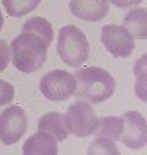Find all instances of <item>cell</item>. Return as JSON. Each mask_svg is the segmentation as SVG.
Segmentation results:
<instances>
[{
    "instance_id": "1",
    "label": "cell",
    "mask_w": 147,
    "mask_h": 155,
    "mask_svg": "<svg viewBox=\"0 0 147 155\" xmlns=\"http://www.w3.org/2000/svg\"><path fill=\"white\" fill-rule=\"evenodd\" d=\"M48 48L49 44L36 33L22 31V35L16 36L10 44L12 62L20 72H36L48 59Z\"/></svg>"
},
{
    "instance_id": "2",
    "label": "cell",
    "mask_w": 147,
    "mask_h": 155,
    "mask_svg": "<svg viewBox=\"0 0 147 155\" xmlns=\"http://www.w3.org/2000/svg\"><path fill=\"white\" fill-rule=\"evenodd\" d=\"M75 87L74 95L87 100L88 103H102L115 93L116 82L110 72L102 67H87L75 72Z\"/></svg>"
},
{
    "instance_id": "3",
    "label": "cell",
    "mask_w": 147,
    "mask_h": 155,
    "mask_svg": "<svg viewBox=\"0 0 147 155\" xmlns=\"http://www.w3.org/2000/svg\"><path fill=\"white\" fill-rule=\"evenodd\" d=\"M57 54L62 62L70 67H80L85 64L90 54V44L83 33L75 25H65L59 31Z\"/></svg>"
},
{
    "instance_id": "4",
    "label": "cell",
    "mask_w": 147,
    "mask_h": 155,
    "mask_svg": "<svg viewBox=\"0 0 147 155\" xmlns=\"http://www.w3.org/2000/svg\"><path fill=\"white\" fill-rule=\"evenodd\" d=\"M98 116L95 114L93 108L88 101H75L67 108L64 114V124L69 134L77 137L92 136L98 127Z\"/></svg>"
},
{
    "instance_id": "5",
    "label": "cell",
    "mask_w": 147,
    "mask_h": 155,
    "mask_svg": "<svg viewBox=\"0 0 147 155\" xmlns=\"http://www.w3.org/2000/svg\"><path fill=\"white\" fill-rule=\"evenodd\" d=\"M75 77L67 70H51L39 82L41 93L46 100L51 101H64L70 98L75 91Z\"/></svg>"
},
{
    "instance_id": "6",
    "label": "cell",
    "mask_w": 147,
    "mask_h": 155,
    "mask_svg": "<svg viewBox=\"0 0 147 155\" xmlns=\"http://www.w3.org/2000/svg\"><path fill=\"white\" fill-rule=\"evenodd\" d=\"M28 119L20 106H8L0 114V140L5 145L16 144L26 132Z\"/></svg>"
},
{
    "instance_id": "7",
    "label": "cell",
    "mask_w": 147,
    "mask_h": 155,
    "mask_svg": "<svg viewBox=\"0 0 147 155\" xmlns=\"http://www.w3.org/2000/svg\"><path fill=\"white\" fill-rule=\"evenodd\" d=\"M123 126H121L119 139L126 147L141 149L147 142V123L145 118L137 111H128L121 116Z\"/></svg>"
},
{
    "instance_id": "8",
    "label": "cell",
    "mask_w": 147,
    "mask_h": 155,
    "mask_svg": "<svg viewBox=\"0 0 147 155\" xmlns=\"http://www.w3.org/2000/svg\"><path fill=\"white\" fill-rule=\"evenodd\" d=\"M102 44L115 57H129L134 51V38L124 26H119V25L103 26Z\"/></svg>"
},
{
    "instance_id": "9",
    "label": "cell",
    "mask_w": 147,
    "mask_h": 155,
    "mask_svg": "<svg viewBox=\"0 0 147 155\" xmlns=\"http://www.w3.org/2000/svg\"><path fill=\"white\" fill-rule=\"evenodd\" d=\"M70 12L83 21H100L108 15V0H70Z\"/></svg>"
},
{
    "instance_id": "10",
    "label": "cell",
    "mask_w": 147,
    "mask_h": 155,
    "mask_svg": "<svg viewBox=\"0 0 147 155\" xmlns=\"http://www.w3.org/2000/svg\"><path fill=\"white\" fill-rule=\"evenodd\" d=\"M57 139L48 132L38 131L25 142L23 153L25 155H56L57 153Z\"/></svg>"
},
{
    "instance_id": "11",
    "label": "cell",
    "mask_w": 147,
    "mask_h": 155,
    "mask_svg": "<svg viewBox=\"0 0 147 155\" xmlns=\"http://www.w3.org/2000/svg\"><path fill=\"white\" fill-rule=\"evenodd\" d=\"M38 131L51 134L57 140H65L67 136H69V131L65 129L64 124V116L54 111L41 116L39 123H38Z\"/></svg>"
},
{
    "instance_id": "12",
    "label": "cell",
    "mask_w": 147,
    "mask_h": 155,
    "mask_svg": "<svg viewBox=\"0 0 147 155\" xmlns=\"http://www.w3.org/2000/svg\"><path fill=\"white\" fill-rule=\"evenodd\" d=\"M123 26L131 33L136 39H145L147 38V10L145 8H134L124 16Z\"/></svg>"
},
{
    "instance_id": "13",
    "label": "cell",
    "mask_w": 147,
    "mask_h": 155,
    "mask_svg": "<svg viewBox=\"0 0 147 155\" xmlns=\"http://www.w3.org/2000/svg\"><path fill=\"white\" fill-rule=\"evenodd\" d=\"M22 31H33V33H36V35L43 38L48 44H51L52 38H54V31H52L51 23H49L46 18H41V16H33V18H29L28 21L23 25V30Z\"/></svg>"
},
{
    "instance_id": "14",
    "label": "cell",
    "mask_w": 147,
    "mask_h": 155,
    "mask_svg": "<svg viewBox=\"0 0 147 155\" xmlns=\"http://www.w3.org/2000/svg\"><path fill=\"white\" fill-rule=\"evenodd\" d=\"M121 126H123L121 118H102L93 134H96V137H106V139H111L116 142L119 139Z\"/></svg>"
},
{
    "instance_id": "15",
    "label": "cell",
    "mask_w": 147,
    "mask_h": 155,
    "mask_svg": "<svg viewBox=\"0 0 147 155\" xmlns=\"http://www.w3.org/2000/svg\"><path fill=\"white\" fill-rule=\"evenodd\" d=\"M41 0H2L3 7H5L7 13L12 16H20L31 13L33 10H36Z\"/></svg>"
},
{
    "instance_id": "16",
    "label": "cell",
    "mask_w": 147,
    "mask_h": 155,
    "mask_svg": "<svg viewBox=\"0 0 147 155\" xmlns=\"http://www.w3.org/2000/svg\"><path fill=\"white\" fill-rule=\"evenodd\" d=\"M88 153L90 155H100V153H119L115 140L106 139V137H96L88 147Z\"/></svg>"
},
{
    "instance_id": "17",
    "label": "cell",
    "mask_w": 147,
    "mask_h": 155,
    "mask_svg": "<svg viewBox=\"0 0 147 155\" xmlns=\"http://www.w3.org/2000/svg\"><path fill=\"white\" fill-rule=\"evenodd\" d=\"M15 98V88L12 83L5 80H0V106L10 104L12 100Z\"/></svg>"
},
{
    "instance_id": "18",
    "label": "cell",
    "mask_w": 147,
    "mask_h": 155,
    "mask_svg": "<svg viewBox=\"0 0 147 155\" xmlns=\"http://www.w3.org/2000/svg\"><path fill=\"white\" fill-rule=\"evenodd\" d=\"M8 62H10V46L7 44V41L0 39V72L7 69Z\"/></svg>"
},
{
    "instance_id": "19",
    "label": "cell",
    "mask_w": 147,
    "mask_h": 155,
    "mask_svg": "<svg viewBox=\"0 0 147 155\" xmlns=\"http://www.w3.org/2000/svg\"><path fill=\"white\" fill-rule=\"evenodd\" d=\"M108 2L113 3L118 8H129V7H134L137 3H141L142 0H108Z\"/></svg>"
},
{
    "instance_id": "20",
    "label": "cell",
    "mask_w": 147,
    "mask_h": 155,
    "mask_svg": "<svg viewBox=\"0 0 147 155\" xmlns=\"http://www.w3.org/2000/svg\"><path fill=\"white\" fill-rule=\"evenodd\" d=\"M3 26V15H2V10H0V30H2Z\"/></svg>"
}]
</instances>
